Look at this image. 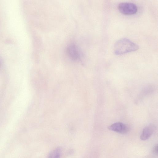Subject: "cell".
Wrapping results in <instances>:
<instances>
[{"mask_svg":"<svg viewBox=\"0 0 158 158\" xmlns=\"http://www.w3.org/2000/svg\"><path fill=\"white\" fill-rule=\"evenodd\" d=\"M138 45L127 38H123L117 40L114 46L115 54L120 55L138 50Z\"/></svg>","mask_w":158,"mask_h":158,"instance_id":"1","label":"cell"},{"mask_svg":"<svg viewBox=\"0 0 158 158\" xmlns=\"http://www.w3.org/2000/svg\"><path fill=\"white\" fill-rule=\"evenodd\" d=\"M119 11L125 15H131L136 13L138 8L135 4L129 2H123L120 3L118 6Z\"/></svg>","mask_w":158,"mask_h":158,"instance_id":"2","label":"cell"},{"mask_svg":"<svg viewBox=\"0 0 158 158\" xmlns=\"http://www.w3.org/2000/svg\"><path fill=\"white\" fill-rule=\"evenodd\" d=\"M108 129L110 130L121 134L126 133L129 130V128L127 125L121 122L113 123L108 127Z\"/></svg>","mask_w":158,"mask_h":158,"instance_id":"3","label":"cell"},{"mask_svg":"<svg viewBox=\"0 0 158 158\" xmlns=\"http://www.w3.org/2000/svg\"><path fill=\"white\" fill-rule=\"evenodd\" d=\"M155 130V126L152 124H150L145 127L143 129L140 135V139L142 140L148 139L152 135Z\"/></svg>","mask_w":158,"mask_h":158,"instance_id":"4","label":"cell"},{"mask_svg":"<svg viewBox=\"0 0 158 158\" xmlns=\"http://www.w3.org/2000/svg\"><path fill=\"white\" fill-rule=\"evenodd\" d=\"M61 152V149L60 148L57 147L51 152L48 158H60Z\"/></svg>","mask_w":158,"mask_h":158,"instance_id":"5","label":"cell"},{"mask_svg":"<svg viewBox=\"0 0 158 158\" xmlns=\"http://www.w3.org/2000/svg\"><path fill=\"white\" fill-rule=\"evenodd\" d=\"M68 52L70 56L73 58L76 59L78 57V52L77 49L75 46H71L68 48Z\"/></svg>","mask_w":158,"mask_h":158,"instance_id":"6","label":"cell"},{"mask_svg":"<svg viewBox=\"0 0 158 158\" xmlns=\"http://www.w3.org/2000/svg\"><path fill=\"white\" fill-rule=\"evenodd\" d=\"M153 153L156 154H158V145H156L153 148L152 150Z\"/></svg>","mask_w":158,"mask_h":158,"instance_id":"7","label":"cell"}]
</instances>
